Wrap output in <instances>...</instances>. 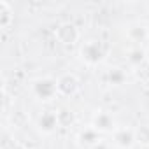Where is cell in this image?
Segmentation results:
<instances>
[{
  "label": "cell",
  "mask_w": 149,
  "mask_h": 149,
  "mask_svg": "<svg viewBox=\"0 0 149 149\" xmlns=\"http://www.w3.org/2000/svg\"><path fill=\"white\" fill-rule=\"evenodd\" d=\"M91 126L98 132V133H112L118 126H116V119L111 112L100 111L93 116L91 119Z\"/></svg>",
  "instance_id": "cell-6"
},
{
  "label": "cell",
  "mask_w": 149,
  "mask_h": 149,
  "mask_svg": "<svg viewBox=\"0 0 149 149\" xmlns=\"http://www.w3.org/2000/svg\"><path fill=\"white\" fill-rule=\"evenodd\" d=\"M79 54H81V60L86 61L88 65H97L104 60L105 56V51L102 47V44L95 39H90L86 42H83L81 49H79Z\"/></svg>",
  "instance_id": "cell-2"
},
{
  "label": "cell",
  "mask_w": 149,
  "mask_h": 149,
  "mask_svg": "<svg viewBox=\"0 0 149 149\" xmlns=\"http://www.w3.org/2000/svg\"><path fill=\"white\" fill-rule=\"evenodd\" d=\"M58 126H60V114H58V111H46L37 119V128L44 135L54 133Z\"/></svg>",
  "instance_id": "cell-5"
},
{
  "label": "cell",
  "mask_w": 149,
  "mask_h": 149,
  "mask_svg": "<svg viewBox=\"0 0 149 149\" xmlns=\"http://www.w3.org/2000/svg\"><path fill=\"white\" fill-rule=\"evenodd\" d=\"M54 37H56V40H58L60 44H65V46L76 44L77 39H79V30L76 28V25H74V23L63 21V23H60V25L56 26Z\"/></svg>",
  "instance_id": "cell-4"
},
{
  "label": "cell",
  "mask_w": 149,
  "mask_h": 149,
  "mask_svg": "<svg viewBox=\"0 0 149 149\" xmlns=\"http://www.w3.org/2000/svg\"><path fill=\"white\" fill-rule=\"evenodd\" d=\"M107 79H109V83L112 86H121V84L126 83V72L123 68H119V67H112L107 72Z\"/></svg>",
  "instance_id": "cell-11"
},
{
  "label": "cell",
  "mask_w": 149,
  "mask_h": 149,
  "mask_svg": "<svg viewBox=\"0 0 149 149\" xmlns=\"http://www.w3.org/2000/svg\"><path fill=\"white\" fill-rule=\"evenodd\" d=\"M135 140L140 146H149V125H140L135 128Z\"/></svg>",
  "instance_id": "cell-12"
},
{
  "label": "cell",
  "mask_w": 149,
  "mask_h": 149,
  "mask_svg": "<svg viewBox=\"0 0 149 149\" xmlns=\"http://www.w3.org/2000/svg\"><path fill=\"white\" fill-rule=\"evenodd\" d=\"M91 149H112V144H111V142H107V140H104V139H102V140H100V142H98V144H97V146H93V147H91Z\"/></svg>",
  "instance_id": "cell-14"
},
{
  "label": "cell",
  "mask_w": 149,
  "mask_h": 149,
  "mask_svg": "<svg viewBox=\"0 0 149 149\" xmlns=\"http://www.w3.org/2000/svg\"><path fill=\"white\" fill-rule=\"evenodd\" d=\"M32 91H33V95H35L39 100H42V102L53 100V98L58 95L56 79H54V77H39V79L33 81Z\"/></svg>",
  "instance_id": "cell-1"
},
{
  "label": "cell",
  "mask_w": 149,
  "mask_h": 149,
  "mask_svg": "<svg viewBox=\"0 0 149 149\" xmlns=\"http://www.w3.org/2000/svg\"><path fill=\"white\" fill-rule=\"evenodd\" d=\"M56 84H58V95H63V97H70L77 91L79 88V79L76 74H63V76H60L56 79Z\"/></svg>",
  "instance_id": "cell-7"
},
{
  "label": "cell",
  "mask_w": 149,
  "mask_h": 149,
  "mask_svg": "<svg viewBox=\"0 0 149 149\" xmlns=\"http://www.w3.org/2000/svg\"><path fill=\"white\" fill-rule=\"evenodd\" d=\"M112 144L119 149H132L137 140H135V128L128 126H118L112 132Z\"/></svg>",
  "instance_id": "cell-3"
},
{
  "label": "cell",
  "mask_w": 149,
  "mask_h": 149,
  "mask_svg": "<svg viewBox=\"0 0 149 149\" xmlns=\"http://www.w3.org/2000/svg\"><path fill=\"white\" fill-rule=\"evenodd\" d=\"M128 37L133 40V42H140V40H146L149 39V28H146L144 25L137 23V25H132L128 28Z\"/></svg>",
  "instance_id": "cell-10"
},
{
  "label": "cell",
  "mask_w": 149,
  "mask_h": 149,
  "mask_svg": "<svg viewBox=\"0 0 149 149\" xmlns=\"http://www.w3.org/2000/svg\"><path fill=\"white\" fill-rule=\"evenodd\" d=\"M0 14H2V19H0V25L2 28H7L13 16H11V6L7 2H0Z\"/></svg>",
  "instance_id": "cell-13"
},
{
  "label": "cell",
  "mask_w": 149,
  "mask_h": 149,
  "mask_svg": "<svg viewBox=\"0 0 149 149\" xmlns=\"http://www.w3.org/2000/svg\"><path fill=\"white\" fill-rule=\"evenodd\" d=\"M76 140H77V144H79L81 147H84V149H91L93 146H97V144L102 140V137H100V133L90 125V126L83 128V130L77 133Z\"/></svg>",
  "instance_id": "cell-8"
},
{
  "label": "cell",
  "mask_w": 149,
  "mask_h": 149,
  "mask_svg": "<svg viewBox=\"0 0 149 149\" xmlns=\"http://www.w3.org/2000/svg\"><path fill=\"white\" fill-rule=\"evenodd\" d=\"M147 60H149V51H147Z\"/></svg>",
  "instance_id": "cell-15"
},
{
  "label": "cell",
  "mask_w": 149,
  "mask_h": 149,
  "mask_svg": "<svg viewBox=\"0 0 149 149\" xmlns=\"http://www.w3.org/2000/svg\"><path fill=\"white\" fill-rule=\"evenodd\" d=\"M147 60V51L140 49V47H132L128 53H126V61L132 65V67H139L140 63H144Z\"/></svg>",
  "instance_id": "cell-9"
}]
</instances>
